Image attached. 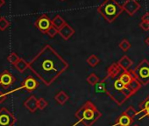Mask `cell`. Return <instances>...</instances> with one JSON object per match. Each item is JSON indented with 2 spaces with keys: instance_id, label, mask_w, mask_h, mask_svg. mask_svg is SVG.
Instances as JSON below:
<instances>
[{
  "instance_id": "obj_1",
  "label": "cell",
  "mask_w": 149,
  "mask_h": 126,
  "mask_svg": "<svg viewBox=\"0 0 149 126\" xmlns=\"http://www.w3.org/2000/svg\"><path fill=\"white\" fill-rule=\"evenodd\" d=\"M69 65L50 45H46L29 62L31 71L46 85L50 86Z\"/></svg>"
},
{
  "instance_id": "obj_2",
  "label": "cell",
  "mask_w": 149,
  "mask_h": 126,
  "mask_svg": "<svg viewBox=\"0 0 149 126\" xmlns=\"http://www.w3.org/2000/svg\"><path fill=\"white\" fill-rule=\"evenodd\" d=\"M105 84V94L121 106L133 94L119 79V75L116 78H110L107 75L102 80Z\"/></svg>"
},
{
  "instance_id": "obj_3",
  "label": "cell",
  "mask_w": 149,
  "mask_h": 126,
  "mask_svg": "<svg viewBox=\"0 0 149 126\" xmlns=\"http://www.w3.org/2000/svg\"><path fill=\"white\" fill-rule=\"evenodd\" d=\"M74 116L77 117V122L74 123L73 126H76L78 123H83L84 126H93L94 123L102 116V113L92 102L87 101L76 111Z\"/></svg>"
},
{
  "instance_id": "obj_4",
  "label": "cell",
  "mask_w": 149,
  "mask_h": 126,
  "mask_svg": "<svg viewBox=\"0 0 149 126\" xmlns=\"http://www.w3.org/2000/svg\"><path fill=\"white\" fill-rule=\"evenodd\" d=\"M123 7L116 0H104L97 7V12L108 22L112 23L122 13Z\"/></svg>"
},
{
  "instance_id": "obj_5",
  "label": "cell",
  "mask_w": 149,
  "mask_h": 126,
  "mask_svg": "<svg viewBox=\"0 0 149 126\" xmlns=\"http://www.w3.org/2000/svg\"><path fill=\"white\" fill-rule=\"evenodd\" d=\"M119 79L123 82V83L128 88V89L134 95L136 94L142 85L140 82L137 80L133 69H129V70H125L119 75Z\"/></svg>"
},
{
  "instance_id": "obj_6",
  "label": "cell",
  "mask_w": 149,
  "mask_h": 126,
  "mask_svg": "<svg viewBox=\"0 0 149 126\" xmlns=\"http://www.w3.org/2000/svg\"><path fill=\"white\" fill-rule=\"evenodd\" d=\"M133 72L137 80L142 86H146L149 83V61L147 60H142L135 69H133Z\"/></svg>"
},
{
  "instance_id": "obj_7",
  "label": "cell",
  "mask_w": 149,
  "mask_h": 126,
  "mask_svg": "<svg viewBox=\"0 0 149 126\" xmlns=\"http://www.w3.org/2000/svg\"><path fill=\"white\" fill-rule=\"evenodd\" d=\"M38 87H39V82H38L34 77L29 75V76H27V77L24 80V82L21 83V86H20V87L16 88V89H13V90H11V91L6 92L5 94H6V96H8L9 94L14 93V92L19 91V90H21V89H26V90H27L28 92H32V91L35 90Z\"/></svg>"
},
{
  "instance_id": "obj_8",
  "label": "cell",
  "mask_w": 149,
  "mask_h": 126,
  "mask_svg": "<svg viewBox=\"0 0 149 126\" xmlns=\"http://www.w3.org/2000/svg\"><path fill=\"white\" fill-rule=\"evenodd\" d=\"M16 123L15 116L6 107L0 109V126H13Z\"/></svg>"
},
{
  "instance_id": "obj_9",
  "label": "cell",
  "mask_w": 149,
  "mask_h": 126,
  "mask_svg": "<svg viewBox=\"0 0 149 126\" xmlns=\"http://www.w3.org/2000/svg\"><path fill=\"white\" fill-rule=\"evenodd\" d=\"M34 26L42 33L47 34V32L48 31V29L53 25H52V20L48 18V16L47 14H43V15H41L40 17H39L36 19V21L34 23Z\"/></svg>"
},
{
  "instance_id": "obj_10",
  "label": "cell",
  "mask_w": 149,
  "mask_h": 126,
  "mask_svg": "<svg viewBox=\"0 0 149 126\" xmlns=\"http://www.w3.org/2000/svg\"><path fill=\"white\" fill-rule=\"evenodd\" d=\"M14 82H15V77L8 70H5L4 72L0 74V85L5 89H9Z\"/></svg>"
},
{
  "instance_id": "obj_11",
  "label": "cell",
  "mask_w": 149,
  "mask_h": 126,
  "mask_svg": "<svg viewBox=\"0 0 149 126\" xmlns=\"http://www.w3.org/2000/svg\"><path fill=\"white\" fill-rule=\"evenodd\" d=\"M122 7L129 16H133L139 10L140 6L136 0H125V3L122 5Z\"/></svg>"
},
{
  "instance_id": "obj_12",
  "label": "cell",
  "mask_w": 149,
  "mask_h": 126,
  "mask_svg": "<svg viewBox=\"0 0 149 126\" xmlns=\"http://www.w3.org/2000/svg\"><path fill=\"white\" fill-rule=\"evenodd\" d=\"M59 34L63 39L68 40L74 34V30L68 24L66 23L61 28L59 29Z\"/></svg>"
},
{
  "instance_id": "obj_13",
  "label": "cell",
  "mask_w": 149,
  "mask_h": 126,
  "mask_svg": "<svg viewBox=\"0 0 149 126\" xmlns=\"http://www.w3.org/2000/svg\"><path fill=\"white\" fill-rule=\"evenodd\" d=\"M133 122V119L127 116L125 112H123L117 119L116 123L112 124V126H131Z\"/></svg>"
},
{
  "instance_id": "obj_14",
  "label": "cell",
  "mask_w": 149,
  "mask_h": 126,
  "mask_svg": "<svg viewBox=\"0 0 149 126\" xmlns=\"http://www.w3.org/2000/svg\"><path fill=\"white\" fill-rule=\"evenodd\" d=\"M24 106L32 113L35 112L39 108H38V99L34 96H31L29 98L26 100L24 102Z\"/></svg>"
},
{
  "instance_id": "obj_15",
  "label": "cell",
  "mask_w": 149,
  "mask_h": 126,
  "mask_svg": "<svg viewBox=\"0 0 149 126\" xmlns=\"http://www.w3.org/2000/svg\"><path fill=\"white\" fill-rule=\"evenodd\" d=\"M121 68L118 66V62H114L107 69V76L110 78H116L121 74Z\"/></svg>"
},
{
  "instance_id": "obj_16",
  "label": "cell",
  "mask_w": 149,
  "mask_h": 126,
  "mask_svg": "<svg viewBox=\"0 0 149 126\" xmlns=\"http://www.w3.org/2000/svg\"><path fill=\"white\" fill-rule=\"evenodd\" d=\"M118 64L121 68V69L123 71H125V70H129L130 69V68L133 64V62L127 55H124L122 58L119 59V60L118 61Z\"/></svg>"
},
{
  "instance_id": "obj_17",
  "label": "cell",
  "mask_w": 149,
  "mask_h": 126,
  "mask_svg": "<svg viewBox=\"0 0 149 126\" xmlns=\"http://www.w3.org/2000/svg\"><path fill=\"white\" fill-rule=\"evenodd\" d=\"M14 66L19 73H24L29 68V63L26 62L24 59L20 58L19 60L16 63Z\"/></svg>"
},
{
  "instance_id": "obj_18",
  "label": "cell",
  "mask_w": 149,
  "mask_h": 126,
  "mask_svg": "<svg viewBox=\"0 0 149 126\" xmlns=\"http://www.w3.org/2000/svg\"><path fill=\"white\" fill-rule=\"evenodd\" d=\"M69 97L64 92V91H60L59 93L56 94V96H54V100L60 104V105H64L68 101Z\"/></svg>"
},
{
  "instance_id": "obj_19",
  "label": "cell",
  "mask_w": 149,
  "mask_h": 126,
  "mask_svg": "<svg viewBox=\"0 0 149 126\" xmlns=\"http://www.w3.org/2000/svg\"><path fill=\"white\" fill-rule=\"evenodd\" d=\"M147 109H149V95L146 97V99L139 104V111H137V115L140 113H145Z\"/></svg>"
},
{
  "instance_id": "obj_20",
  "label": "cell",
  "mask_w": 149,
  "mask_h": 126,
  "mask_svg": "<svg viewBox=\"0 0 149 126\" xmlns=\"http://www.w3.org/2000/svg\"><path fill=\"white\" fill-rule=\"evenodd\" d=\"M66 24V21L60 16V15H56L53 19H52V25L56 27L58 30L60 28H61L64 25Z\"/></svg>"
},
{
  "instance_id": "obj_21",
  "label": "cell",
  "mask_w": 149,
  "mask_h": 126,
  "mask_svg": "<svg viewBox=\"0 0 149 126\" xmlns=\"http://www.w3.org/2000/svg\"><path fill=\"white\" fill-rule=\"evenodd\" d=\"M87 63L89 64L90 67L91 68H95L96 66H97L100 63V59L96 55V54H91V56H89V58L87 59Z\"/></svg>"
},
{
  "instance_id": "obj_22",
  "label": "cell",
  "mask_w": 149,
  "mask_h": 126,
  "mask_svg": "<svg viewBox=\"0 0 149 126\" xmlns=\"http://www.w3.org/2000/svg\"><path fill=\"white\" fill-rule=\"evenodd\" d=\"M87 82L91 85V86H96L98 82H99V77L95 74V73H91L86 79Z\"/></svg>"
},
{
  "instance_id": "obj_23",
  "label": "cell",
  "mask_w": 149,
  "mask_h": 126,
  "mask_svg": "<svg viewBox=\"0 0 149 126\" xmlns=\"http://www.w3.org/2000/svg\"><path fill=\"white\" fill-rule=\"evenodd\" d=\"M118 46L123 52H127L131 48V43L129 42L128 39H124L120 41V43L118 44Z\"/></svg>"
},
{
  "instance_id": "obj_24",
  "label": "cell",
  "mask_w": 149,
  "mask_h": 126,
  "mask_svg": "<svg viewBox=\"0 0 149 126\" xmlns=\"http://www.w3.org/2000/svg\"><path fill=\"white\" fill-rule=\"evenodd\" d=\"M10 26V22L5 18L0 16V31H5Z\"/></svg>"
},
{
  "instance_id": "obj_25",
  "label": "cell",
  "mask_w": 149,
  "mask_h": 126,
  "mask_svg": "<svg viewBox=\"0 0 149 126\" xmlns=\"http://www.w3.org/2000/svg\"><path fill=\"white\" fill-rule=\"evenodd\" d=\"M19 55L16 53H10V55L8 56V58H7V60H8V61L11 63V64H13V65H15L16 63L19 60Z\"/></svg>"
},
{
  "instance_id": "obj_26",
  "label": "cell",
  "mask_w": 149,
  "mask_h": 126,
  "mask_svg": "<svg viewBox=\"0 0 149 126\" xmlns=\"http://www.w3.org/2000/svg\"><path fill=\"white\" fill-rule=\"evenodd\" d=\"M127 116H129L131 118H134L135 117V116H137V111L135 110V109L132 107V106H129L125 111H124Z\"/></svg>"
},
{
  "instance_id": "obj_27",
  "label": "cell",
  "mask_w": 149,
  "mask_h": 126,
  "mask_svg": "<svg viewBox=\"0 0 149 126\" xmlns=\"http://www.w3.org/2000/svg\"><path fill=\"white\" fill-rule=\"evenodd\" d=\"M57 33H59V30L54 26H52L47 32V35H48L49 38H54L57 35Z\"/></svg>"
},
{
  "instance_id": "obj_28",
  "label": "cell",
  "mask_w": 149,
  "mask_h": 126,
  "mask_svg": "<svg viewBox=\"0 0 149 126\" xmlns=\"http://www.w3.org/2000/svg\"><path fill=\"white\" fill-rule=\"evenodd\" d=\"M95 87L97 93H105V84L103 81L99 82Z\"/></svg>"
},
{
  "instance_id": "obj_29",
  "label": "cell",
  "mask_w": 149,
  "mask_h": 126,
  "mask_svg": "<svg viewBox=\"0 0 149 126\" xmlns=\"http://www.w3.org/2000/svg\"><path fill=\"white\" fill-rule=\"evenodd\" d=\"M47 104H48V102L44 98L41 97V98L38 99V108L40 109H44L47 106Z\"/></svg>"
},
{
  "instance_id": "obj_30",
  "label": "cell",
  "mask_w": 149,
  "mask_h": 126,
  "mask_svg": "<svg viewBox=\"0 0 149 126\" xmlns=\"http://www.w3.org/2000/svg\"><path fill=\"white\" fill-rule=\"evenodd\" d=\"M139 27L143 31H149V23L148 22H145V21H141L139 23Z\"/></svg>"
},
{
  "instance_id": "obj_31",
  "label": "cell",
  "mask_w": 149,
  "mask_h": 126,
  "mask_svg": "<svg viewBox=\"0 0 149 126\" xmlns=\"http://www.w3.org/2000/svg\"><path fill=\"white\" fill-rule=\"evenodd\" d=\"M6 97H7V96H6L5 93H3V92H0V103L4 102L6 100Z\"/></svg>"
},
{
  "instance_id": "obj_32",
  "label": "cell",
  "mask_w": 149,
  "mask_h": 126,
  "mask_svg": "<svg viewBox=\"0 0 149 126\" xmlns=\"http://www.w3.org/2000/svg\"><path fill=\"white\" fill-rule=\"evenodd\" d=\"M141 21H145V22H148L149 23V12H146L141 19Z\"/></svg>"
},
{
  "instance_id": "obj_33",
  "label": "cell",
  "mask_w": 149,
  "mask_h": 126,
  "mask_svg": "<svg viewBox=\"0 0 149 126\" xmlns=\"http://www.w3.org/2000/svg\"><path fill=\"white\" fill-rule=\"evenodd\" d=\"M144 117H148V118H149V109H147V110L144 113V115L139 118V120H141V119H143Z\"/></svg>"
},
{
  "instance_id": "obj_34",
  "label": "cell",
  "mask_w": 149,
  "mask_h": 126,
  "mask_svg": "<svg viewBox=\"0 0 149 126\" xmlns=\"http://www.w3.org/2000/svg\"><path fill=\"white\" fill-rule=\"evenodd\" d=\"M5 4H6V1H5V0H0V8H1Z\"/></svg>"
},
{
  "instance_id": "obj_35",
  "label": "cell",
  "mask_w": 149,
  "mask_h": 126,
  "mask_svg": "<svg viewBox=\"0 0 149 126\" xmlns=\"http://www.w3.org/2000/svg\"><path fill=\"white\" fill-rule=\"evenodd\" d=\"M145 43L146 44V45H148L149 46V36L146 39V40H145Z\"/></svg>"
},
{
  "instance_id": "obj_36",
  "label": "cell",
  "mask_w": 149,
  "mask_h": 126,
  "mask_svg": "<svg viewBox=\"0 0 149 126\" xmlns=\"http://www.w3.org/2000/svg\"><path fill=\"white\" fill-rule=\"evenodd\" d=\"M132 126H139V124H134V125H132Z\"/></svg>"
},
{
  "instance_id": "obj_37",
  "label": "cell",
  "mask_w": 149,
  "mask_h": 126,
  "mask_svg": "<svg viewBox=\"0 0 149 126\" xmlns=\"http://www.w3.org/2000/svg\"><path fill=\"white\" fill-rule=\"evenodd\" d=\"M61 1H64V0H61Z\"/></svg>"
}]
</instances>
